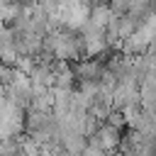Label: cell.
I'll return each instance as SVG.
<instances>
[{
    "instance_id": "1",
    "label": "cell",
    "mask_w": 156,
    "mask_h": 156,
    "mask_svg": "<svg viewBox=\"0 0 156 156\" xmlns=\"http://www.w3.org/2000/svg\"><path fill=\"white\" fill-rule=\"evenodd\" d=\"M44 44H46V49H49L56 58H61V61H66V58H78V54H80V49H83L80 39H76L71 32H54V34L46 37Z\"/></svg>"
},
{
    "instance_id": "2",
    "label": "cell",
    "mask_w": 156,
    "mask_h": 156,
    "mask_svg": "<svg viewBox=\"0 0 156 156\" xmlns=\"http://www.w3.org/2000/svg\"><path fill=\"white\" fill-rule=\"evenodd\" d=\"M93 146H95L98 151H110L112 146H117V129H115V127H110V124L100 127V129L95 132Z\"/></svg>"
}]
</instances>
